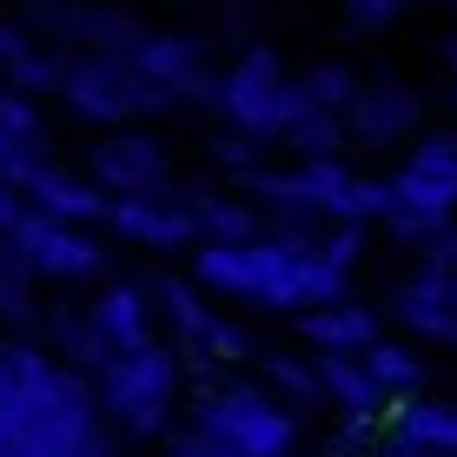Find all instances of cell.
<instances>
[{
  "label": "cell",
  "mask_w": 457,
  "mask_h": 457,
  "mask_svg": "<svg viewBox=\"0 0 457 457\" xmlns=\"http://www.w3.org/2000/svg\"><path fill=\"white\" fill-rule=\"evenodd\" d=\"M298 424L292 411L259 385H226L199 404V424L179 437V451H292Z\"/></svg>",
  "instance_id": "obj_1"
},
{
  "label": "cell",
  "mask_w": 457,
  "mask_h": 457,
  "mask_svg": "<svg viewBox=\"0 0 457 457\" xmlns=\"http://www.w3.org/2000/svg\"><path fill=\"white\" fill-rule=\"evenodd\" d=\"M305 106H312V87L292 80L272 46H245L239 67L219 80V113L239 126V133H259V139H278Z\"/></svg>",
  "instance_id": "obj_2"
},
{
  "label": "cell",
  "mask_w": 457,
  "mask_h": 457,
  "mask_svg": "<svg viewBox=\"0 0 457 457\" xmlns=\"http://www.w3.org/2000/svg\"><path fill=\"white\" fill-rule=\"evenodd\" d=\"M418 120H424V100L404 80H358L352 106H345V126L365 146H398L404 133H418Z\"/></svg>",
  "instance_id": "obj_3"
},
{
  "label": "cell",
  "mask_w": 457,
  "mask_h": 457,
  "mask_svg": "<svg viewBox=\"0 0 457 457\" xmlns=\"http://www.w3.org/2000/svg\"><path fill=\"white\" fill-rule=\"evenodd\" d=\"M106 391H113V404L139 424V431H153V424L166 418V398H172V358L160 345H133V358L113 365Z\"/></svg>",
  "instance_id": "obj_4"
},
{
  "label": "cell",
  "mask_w": 457,
  "mask_h": 457,
  "mask_svg": "<svg viewBox=\"0 0 457 457\" xmlns=\"http://www.w3.org/2000/svg\"><path fill=\"white\" fill-rule=\"evenodd\" d=\"M292 325H298V338L319 345V352H365V345L378 338V312L358 305V298H345V292L292 312Z\"/></svg>",
  "instance_id": "obj_5"
},
{
  "label": "cell",
  "mask_w": 457,
  "mask_h": 457,
  "mask_svg": "<svg viewBox=\"0 0 457 457\" xmlns=\"http://www.w3.org/2000/svg\"><path fill=\"white\" fill-rule=\"evenodd\" d=\"M319 385H325V398H332L345 418H378L385 411V385L371 378L365 352H325L319 358Z\"/></svg>",
  "instance_id": "obj_6"
},
{
  "label": "cell",
  "mask_w": 457,
  "mask_h": 457,
  "mask_svg": "<svg viewBox=\"0 0 457 457\" xmlns=\"http://www.w3.org/2000/svg\"><path fill=\"white\" fill-rule=\"evenodd\" d=\"M113 219L133 232V239H146V245H186V239H199L193 206H166V199H126Z\"/></svg>",
  "instance_id": "obj_7"
},
{
  "label": "cell",
  "mask_w": 457,
  "mask_h": 457,
  "mask_svg": "<svg viewBox=\"0 0 457 457\" xmlns=\"http://www.w3.org/2000/svg\"><path fill=\"white\" fill-rule=\"evenodd\" d=\"M100 172L120 193H153V186L166 179V153L153 146V139H113V146L100 153Z\"/></svg>",
  "instance_id": "obj_8"
},
{
  "label": "cell",
  "mask_w": 457,
  "mask_h": 457,
  "mask_svg": "<svg viewBox=\"0 0 457 457\" xmlns=\"http://www.w3.org/2000/svg\"><path fill=\"white\" fill-rule=\"evenodd\" d=\"M278 139H286L298 160H338L345 139H352V126H345V113H332V106H305Z\"/></svg>",
  "instance_id": "obj_9"
},
{
  "label": "cell",
  "mask_w": 457,
  "mask_h": 457,
  "mask_svg": "<svg viewBox=\"0 0 457 457\" xmlns=\"http://www.w3.org/2000/svg\"><path fill=\"white\" fill-rule=\"evenodd\" d=\"M365 365H371L378 385H385V398H411V391H424V358L404 352V345L371 338V345H365Z\"/></svg>",
  "instance_id": "obj_10"
},
{
  "label": "cell",
  "mask_w": 457,
  "mask_h": 457,
  "mask_svg": "<svg viewBox=\"0 0 457 457\" xmlns=\"http://www.w3.org/2000/svg\"><path fill=\"white\" fill-rule=\"evenodd\" d=\"M193 219L206 239H252L259 232V212L245 199H219V193H193Z\"/></svg>",
  "instance_id": "obj_11"
},
{
  "label": "cell",
  "mask_w": 457,
  "mask_h": 457,
  "mask_svg": "<svg viewBox=\"0 0 457 457\" xmlns=\"http://www.w3.org/2000/svg\"><path fill=\"white\" fill-rule=\"evenodd\" d=\"M265 385L278 391L286 404H312V398H325V385H319V365H305V358H292V352H265Z\"/></svg>",
  "instance_id": "obj_12"
},
{
  "label": "cell",
  "mask_w": 457,
  "mask_h": 457,
  "mask_svg": "<svg viewBox=\"0 0 457 457\" xmlns=\"http://www.w3.org/2000/svg\"><path fill=\"white\" fill-rule=\"evenodd\" d=\"M27 245H34V259L40 265H54V272H93V245H80L73 232H60V226H27Z\"/></svg>",
  "instance_id": "obj_13"
},
{
  "label": "cell",
  "mask_w": 457,
  "mask_h": 457,
  "mask_svg": "<svg viewBox=\"0 0 457 457\" xmlns=\"http://www.w3.org/2000/svg\"><path fill=\"white\" fill-rule=\"evenodd\" d=\"M298 80L312 87V106H332V113H345L352 93H358V73L345 67V60H319V67H305Z\"/></svg>",
  "instance_id": "obj_14"
},
{
  "label": "cell",
  "mask_w": 457,
  "mask_h": 457,
  "mask_svg": "<svg viewBox=\"0 0 457 457\" xmlns=\"http://www.w3.org/2000/svg\"><path fill=\"white\" fill-rule=\"evenodd\" d=\"M404 166L424 172V179H445V186H457V133H431V139H418Z\"/></svg>",
  "instance_id": "obj_15"
},
{
  "label": "cell",
  "mask_w": 457,
  "mask_h": 457,
  "mask_svg": "<svg viewBox=\"0 0 457 457\" xmlns=\"http://www.w3.org/2000/svg\"><path fill=\"white\" fill-rule=\"evenodd\" d=\"M100 332L120 338L126 352H133V345H146V325H139V298H133V292H113V298L100 305Z\"/></svg>",
  "instance_id": "obj_16"
},
{
  "label": "cell",
  "mask_w": 457,
  "mask_h": 457,
  "mask_svg": "<svg viewBox=\"0 0 457 457\" xmlns=\"http://www.w3.org/2000/svg\"><path fill=\"white\" fill-rule=\"evenodd\" d=\"M319 245H325V259H332V265L352 272L358 252H365V219H332V232H319Z\"/></svg>",
  "instance_id": "obj_17"
},
{
  "label": "cell",
  "mask_w": 457,
  "mask_h": 457,
  "mask_svg": "<svg viewBox=\"0 0 457 457\" xmlns=\"http://www.w3.org/2000/svg\"><path fill=\"white\" fill-rule=\"evenodd\" d=\"M411 7V0H345V27H352V34H378V27H391L398 21V13Z\"/></svg>",
  "instance_id": "obj_18"
},
{
  "label": "cell",
  "mask_w": 457,
  "mask_h": 457,
  "mask_svg": "<svg viewBox=\"0 0 457 457\" xmlns=\"http://www.w3.org/2000/svg\"><path fill=\"white\" fill-rule=\"evenodd\" d=\"M385 212H391V179H358V172H352L345 219H385Z\"/></svg>",
  "instance_id": "obj_19"
},
{
  "label": "cell",
  "mask_w": 457,
  "mask_h": 457,
  "mask_svg": "<svg viewBox=\"0 0 457 457\" xmlns=\"http://www.w3.org/2000/svg\"><path fill=\"white\" fill-rule=\"evenodd\" d=\"M199 345H206V352L219 358V365H239V358H252V338L239 332V325H226V319H206Z\"/></svg>",
  "instance_id": "obj_20"
},
{
  "label": "cell",
  "mask_w": 457,
  "mask_h": 457,
  "mask_svg": "<svg viewBox=\"0 0 457 457\" xmlns=\"http://www.w3.org/2000/svg\"><path fill=\"white\" fill-rule=\"evenodd\" d=\"M160 298H166V312H172V319H179V332H186V338H199V332H206V319H212V312L199 305V298L186 292V286H172V278H166Z\"/></svg>",
  "instance_id": "obj_21"
},
{
  "label": "cell",
  "mask_w": 457,
  "mask_h": 457,
  "mask_svg": "<svg viewBox=\"0 0 457 457\" xmlns=\"http://www.w3.org/2000/svg\"><path fill=\"white\" fill-rule=\"evenodd\" d=\"M40 199L60 206V212H100V199L80 193V186H67V179H40Z\"/></svg>",
  "instance_id": "obj_22"
},
{
  "label": "cell",
  "mask_w": 457,
  "mask_h": 457,
  "mask_svg": "<svg viewBox=\"0 0 457 457\" xmlns=\"http://www.w3.org/2000/svg\"><path fill=\"white\" fill-rule=\"evenodd\" d=\"M371 445H385L378 418H352V424H345V431L332 437V451H371Z\"/></svg>",
  "instance_id": "obj_23"
},
{
  "label": "cell",
  "mask_w": 457,
  "mask_h": 457,
  "mask_svg": "<svg viewBox=\"0 0 457 457\" xmlns=\"http://www.w3.org/2000/svg\"><path fill=\"white\" fill-rule=\"evenodd\" d=\"M445 67H451V73H457V34H451V40H445Z\"/></svg>",
  "instance_id": "obj_24"
},
{
  "label": "cell",
  "mask_w": 457,
  "mask_h": 457,
  "mask_svg": "<svg viewBox=\"0 0 457 457\" xmlns=\"http://www.w3.org/2000/svg\"><path fill=\"white\" fill-rule=\"evenodd\" d=\"M451 7H457V0H451Z\"/></svg>",
  "instance_id": "obj_25"
}]
</instances>
